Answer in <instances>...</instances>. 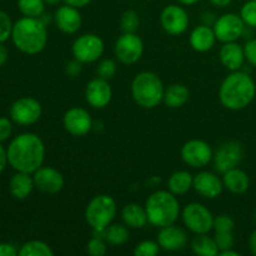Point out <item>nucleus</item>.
Listing matches in <instances>:
<instances>
[{
	"label": "nucleus",
	"mask_w": 256,
	"mask_h": 256,
	"mask_svg": "<svg viewBox=\"0 0 256 256\" xmlns=\"http://www.w3.org/2000/svg\"><path fill=\"white\" fill-rule=\"evenodd\" d=\"M190 45L192 49L198 52H206L214 48L216 36H215L214 29L209 25H199L192 32L189 38Z\"/></svg>",
	"instance_id": "22"
},
{
	"label": "nucleus",
	"mask_w": 256,
	"mask_h": 256,
	"mask_svg": "<svg viewBox=\"0 0 256 256\" xmlns=\"http://www.w3.org/2000/svg\"><path fill=\"white\" fill-rule=\"evenodd\" d=\"M115 56L122 64H135L144 52V42L136 32H124L114 46Z\"/></svg>",
	"instance_id": "9"
},
{
	"label": "nucleus",
	"mask_w": 256,
	"mask_h": 256,
	"mask_svg": "<svg viewBox=\"0 0 256 256\" xmlns=\"http://www.w3.org/2000/svg\"><path fill=\"white\" fill-rule=\"evenodd\" d=\"M20 12L28 18H40L45 12L44 0H18Z\"/></svg>",
	"instance_id": "31"
},
{
	"label": "nucleus",
	"mask_w": 256,
	"mask_h": 256,
	"mask_svg": "<svg viewBox=\"0 0 256 256\" xmlns=\"http://www.w3.org/2000/svg\"><path fill=\"white\" fill-rule=\"evenodd\" d=\"M105 239L98 236H92V239L89 240L86 246L88 254L92 256H104L108 252L106 242H104Z\"/></svg>",
	"instance_id": "37"
},
{
	"label": "nucleus",
	"mask_w": 256,
	"mask_h": 256,
	"mask_svg": "<svg viewBox=\"0 0 256 256\" xmlns=\"http://www.w3.org/2000/svg\"><path fill=\"white\" fill-rule=\"evenodd\" d=\"M194 176L186 170H179L170 175L168 180V189L174 195H184L192 188Z\"/></svg>",
	"instance_id": "27"
},
{
	"label": "nucleus",
	"mask_w": 256,
	"mask_h": 256,
	"mask_svg": "<svg viewBox=\"0 0 256 256\" xmlns=\"http://www.w3.org/2000/svg\"><path fill=\"white\" fill-rule=\"evenodd\" d=\"M178 2L182 5H194V4H196L199 0H178Z\"/></svg>",
	"instance_id": "50"
},
{
	"label": "nucleus",
	"mask_w": 256,
	"mask_h": 256,
	"mask_svg": "<svg viewBox=\"0 0 256 256\" xmlns=\"http://www.w3.org/2000/svg\"><path fill=\"white\" fill-rule=\"evenodd\" d=\"M82 72V62H78L76 59H74L72 62H68L66 65V74L70 78H76L79 76V74Z\"/></svg>",
	"instance_id": "42"
},
{
	"label": "nucleus",
	"mask_w": 256,
	"mask_h": 256,
	"mask_svg": "<svg viewBox=\"0 0 256 256\" xmlns=\"http://www.w3.org/2000/svg\"><path fill=\"white\" fill-rule=\"evenodd\" d=\"M192 252L199 256H216L219 255V249L214 238L208 236V234H196L192 240Z\"/></svg>",
	"instance_id": "28"
},
{
	"label": "nucleus",
	"mask_w": 256,
	"mask_h": 256,
	"mask_svg": "<svg viewBox=\"0 0 256 256\" xmlns=\"http://www.w3.org/2000/svg\"><path fill=\"white\" fill-rule=\"evenodd\" d=\"M18 254L19 252L12 245L5 244V242L0 244V256H16Z\"/></svg>",
	"instance_id": "43"
},
{
	"label": "nucleus",
	"mask_w": 256,
	"mask_h": 256,
	"mask_svg": "<svg viewBox=\"0 0 256 256\" xmlns=\"http://www.w3.org/2000/svg\"><path fill=\"white\" fill-rule=\"evenodd\" d=\"M222 64L232 72H236L242 68L245 60L244 49L236 42H224L219 52Z\"/></svg>",
	"instance_id": "21"
},
{
	"label": "nucleus",
	"mask_w": 256,
	"mask_h": 256,
	"mask_svg": "<svg viewBox=\"0 0 256 256\" xmlns=\"http://www.w3.org/2000/svg\"><path fill=\"white\" fill-rule=\"evenodd\" d=\"M254 219H255V222H256V210H255V212H254Z\"/></svg>",
	"instance_id": "52"
},
{
	"label": "nucleus",
	"mask_w": 256,
	"mask_h": 256,
	"mask_svg": "<svg viewBox=\"0 0 256 256\" xmlns=\"http://www.w3.org/2000/svg\"><path fill=\"white\" fill-rule=\"evenodd\" d=\"M129 238V229L122 224H110L105 230V240L114 246H122L126 244Z\"/></svg>",
	"instance_id": "29"
},
{
	"label": "nucleus",
	"mask_w": 256,
	"mask_h": 256,
	"mask_svg": "<svg viewBox=\"0 0 256 256\" xmlns=\"http://www.w3.org/2000/svg\"><path fill=\"white\" fill-rule=\"evenodd\" d=\"M256 86L252 76L244 72H232L228 75L219 89L220 102L229 110H242L252 104Z\"/></svg>",
	"instance_id": "2"
},
{
	"label": "nucleus",
	"mask_w": 256,
	"mask_h": 256,
	"mask_svg": "<svg viewBox=\"0 0 256 256\" xmlns=\"http://www.w3.org/2000/svg\"><path fill=\"white\" fill-rule=\"evenodd\" d=\"M6 162H8V154L5 152L4 148L0 145V174L4 172L5 166H6Z\"/></svg>",
	"instance_id": "45"
},
{
	"label": "nucleus",
	"mask_w": 256,
	"mask_h": 256,
	"mask_svg": "<svg viewBox=\"0 0 256 256\" xmlns=\"http://www.w3.org/2000/svg\"><path fill=\"white\" fill-rule=\"evenodd\" d=\"M222 175H224L222 176L224 188L232 194H244L249 189L250 179L244 170L234 168L228 170Z\"/></svg>",
	"instance_id": "23"
},
{
	"label": "nucleus",
	"mask_w": 256,
	"mask_h": 256,
	"mask_svg": "<svg viewBox=\"0 0 256 256\" xmlns=\"http://www.w3.org/2000/svg\"><path fill=\"white\" fill-rule=\"evenodd\" d=\"M249 248H250V252H252V254H254L256 256V229L252 232V234L250 235Z\"/></svg>",
	"instance_id": "46"
},
{
	"label": "nucleus",
	"mask_w": 256,
	"mask_h": 256,
	"mask_svg": "<svg viewBox=\"0 0 256 256\" xmlns=\"http://www.w3.org/2000/svg\"><path fill=\"white\" fill-rule=\"evenodd\" d=\"M120 25H122V30L124 32H136L140 25L139 15L132 10H128L122 15Z\"/></svg>",
	"instance_id": "32"
},
{
	"label": "nucleus",
	"mask_w": 256,
	"mask_h": 256,
	"mask_svg": "<svg viewBox=\"0 0 256 256\" xmlns=\"http://www.w3.org/2000/svg\"><path fill=\"white\" fill-rule=\"evenodd\" d=\"M212 150L204 140L192 139L185 142L182 148V158L189 166L199 169L204 168L212 160Z\"/></svg>",
	"instance_id": "12"
},
{
	"label": "nucleus",
	"mask_w": 256,
	"mask_h": 256,
	"mask_svg": "<svg viewBox=\"0 0 256 256\" xmlns=\"http://www.w3.org/2000/svg\"><path fill=\"white\" fill-rule=\"evenodd\" d=\"M44 2H45V4L56 5V4H59V2H62V0H44Z\"/></svg>",
	"instance_id": "51"
},
{
	"label": "nucleus",
	"mask_w": 256,
	"mask_h": 256,
	"mask_svg": "<svg viewBox=\"0 0 256 256\" xmlns=\"http://www.w3.org/2000/svg\"><path fill=\"white\" fill-rule=\"evenodd\" d=\"M160 245L158 242H152V240H144V242H139L136 246L134 248V255L136 256H155L159 254Z\"/></svg>",
	"instance_id": "33"
},
{
	"label": "nucleus",
	"mask_w": 256,
	"mask_h": 256,
	"mask_svg": "<svg viewBox=\"0 0 256 256\" xmlns=\"http://www.w3.org/2000/svg\"><path fill=\"white\" fill-rule=\"evenodd\" d=\"M64 129L72 136H85L92 128V119L84 108H72L62 118Z\"/></svg>",
	"instance_id": "15"
},
{
	"label": "nucleus",
	"mask_w": 256,
	"mask_h": 256,
	"mask_svg": "<svg viewBox=\"0 0 256 256\" xmlns=\"http://www.w3.org/2000/svg\"><path fill=\"white\" fill-rule=\"evenodd\" d=\"M112 98V90L109 82L102 78H95L90 80L85 89V99L88 104L94 109H104L110 104Z\"/></svg>",
	"instance_id": "17"
},
{
	"label": "nucleus",
	"mask_w": 256,
	"mask_h": 256,
	"mask_svg": "<svg viewBox=\"0 0 256 256\" xmlns=\"http://www.w3.org/2000/svg\"><path fill=\"white\" fill-rule=\"evenodd\" d=\"M182 219L185 226L195 235L208 234L214 229V215L205 205L199 202L188 204L182 209Z\"/></svg>",
	"instance_id": "7"
},
{
	"label": "nucleus",
	"mask_w": 256,
	"mask_h": 256,
	"mask_svg": "<svg viewBox=\"0 0 256 256\" xmlns=\"http://www.w3.org/2000/svg\"><path fill=\"white\" fill-rule=\"evenodd\" d=\"M54 22L58 29L65 34H75L82 28V19L79 9L65 4L55 12Z\"/></svg>",
	"instance_id": "20"
},
{
	"label": "nucleus",
	"mask_w": 256,
	"mask_h": 256,
	"mask_svg": "<svg viewBox=\"0 0 256 256\" xmlns=\"http://www.w3.org/2000/svg\"><path fill=\"white\" fill-rule=\"evenodd\" d=\"M235 229V222L230 215L222 214L214 218V230L216 232H232Z\"/></svg>",
	"instance_id": "35"
},
{
	"label": "nucleus",
	"mask_w": 256,
	"mask_h": 256,
	"mask_svg": "<svg viewBox=\"0 0 256 256\" xmlns=\"http://www.w3.org/2000/svg\"><path fill=\"white\" fill-rule=\"evenodd\" d=\"M190 92L185 85L182 84H172L168 89H165L164 92V104L172 109H178L182 108V105L186 104L189 100Z\"/></svg>",
	"instance_id": "26"
},
{
	"label": "nucleus",
	"mask_w": 256,
	"mask_h": 256,
	"mask_svg": "<svg viewBox=\"0 0 256 256\" xmlns=\"http://www.w3.org/2000/svg\"><path fill=\"white\" fill-rule=\"evenodd\" d=\"M156 242L165 252H180L186 248L188 235L182 228L172 224L160 229Z\"/></svg>",
	"instance_id": "19"
},
{
	"label": "nucleus",
	"mask_w": 256,
	"mask_h": 256,
	"mask_svg": "<svg viewBox=\"0 0 256 256\" xmlns=\"http://www.w3.org/2000/svg\"><path fill=\"white\" fill-rule=\"evenodd\" d=\"M214 240L216 242L219 252L232 249L235 245V238L232 235V232H216L214 236Z\"/></svg>",
	"instance_id": "38"
},
{
	"label": "nucleus",
	"mask_w": 256,
	"mask_h": 256,
	"mask_svg": "<svg viewBox=\"0 0 256 256\" xmlns=\"http://www.w3.org/2000/svg\"><path fill=\"white\" fill-rule=\"evenodd\" d=\"M116 202L114 198L100 194L92 198L85 209V220L92 230H104L116 216Z\"/></svg>",
	"instance_id": "6"
},
{
	"label": "nucleus",
	"mask_w": 256,
	"mask_h": 256,
	"mask_svg": "<svg viewBox=\"0 0 256 256\" xmlns=\"http://www.w3.org/2000/svg\"><path fill=\"white\" fill-rule=\"evenodd\" d=\"M164 84L155 72H139L132 82V98L135 102L144 109H154L159 106L164 99Z\"/></svg>",
	"instance_id": "5"
},
{
	"label": "nucleus",
	"mask_w": 256,
	"mask_h": 256,
	"mask_svg": "<svg viewBox=\"0 0 256 256\" xmlns=\"http://www.w3.org/2000/svg\"><path fill=\"white\" fill-rule=\"evenodd\" d=\"M34 184L39 192L55 195L64 188L65 180L62 172L52 166H42L34 172Z\"/></svg>",
	"instance_id": "16"
},
{
	"label": "nucleus",
	"mask_w": 256,
	"mask_h": 256,
	"mask_svg": "<svg viewBox=\"0 0 256 256\" xmlns=\"http://www.w3.org/2000/svg\"><path fill=\"white\" fill-rule=\"evenodd\" d=\"M12 132V125L6 118H0V142L9 139Z\"/></svg>",
	"instance_id": "41"
},
{
	"label": "nucleus",
	"mask_w": 256,
	"mask_h": 256,
	"mask_svg": "<svg viewBox=\"0 0 256 256\" xmlns=\"http://www.w3.org/2000/svg\"><path fill=\"white\" fill-rule=\"evenodd\" d=\"M42 105L34 98L24 96L18 99L10 108V116L16 124L28 126L32 125L42 116Z\"/></svg>",
	"instance_id": "11"
},
{
	"label": "nucleus",
	"mask_w": 256,
	"mask_h": 256,
	"mask_svg": "<svg viewBox=\"0 0 256 256\" xmlns=\"http://www.w3.org/2000/svg\"><path fill=\"white\" fill-rule=\"evenodd\" d=\"M245 59L252 65L256 66V39H252L245 44L244 46Z\"/></svg>",
	"instance_id": "40"
},
{
	"label": "nucleus",
	"mask_w": 256,
	"mask_h": 256,
	"mask_svg": "<svg viewBox=\"0 0 256 256\" xmlns=\"http://www.w3.org/2000/svg\"><path fill=\"white\" fill-rule=\"evenodd\" d=\"M6 60H8V50L0 42V66H2V65L5 64Z\"/></svg>",
	"instance_id": "47"
},
{
	"label": "nucleus",
	"mask_w": 256,
	"mask_h": 256,
	"mask_svg": "<svg viewBox=\"0 0 256 256\" xmlns=\"http://www.w3.org/2000/svg\"><path fill=\"white\" fill-rule=\"evenodd\" d=\"M35 188L34 178L30 176V174L22 172H18L10 179L9 190L10 194L18 200H24L32 194V189Z\"/></svg>",
	"instance_id": "24"
},
{
	"label": "nucleus",
	"mask_w": 256,
	"mask_h": 256,
	"mask_svg": "<svg viewBox=\"0 0 256 256\" xmlns=\"http://www.w3.org/2000/svg\"><path fill=\"white\" fill-rule=\"evenodd\" d=\"M122 219L124 224L132 229H142L149 222L145 206H142L136 202H132L122 208Z\"/></svg>",
	"instance_id": "25"
},
{
	"label": "nucleus",
	"mask_w": 256,
	"mask_h": 256,
	"mask_svg": "<svg viewBox=\"0 0 256 256\" xmlns=\"http://www.w3.org/2000/svg\"><path fill=\"white\" fill-rule=\"evenodd\" d=\"M65 4L70 5V6L78 8V9H82V8H85L86 5H89L92 0H62Z\"/></svg>",
	"instance_id": "44"
},
{
	"label": "nucleus",
	"mask_w": 256,
	"mask_h": 256,
	"mask_svg": "<svg viewBox=\"0 0 256 256\" xmlns=\"http://www.w3.org/2000/svg\"><path fill=\"white\" fill-rule=\"evenodd\" d=\"M220 256H240V254L238 252H234L232 249L225 250V252H219Z\"/></svg>",
	"instance_id": "49"
},
{
	"label": "nucleus",
	"mask_w": 256,
	"mask_h": 256,
	"mask_svg": "<svg viewBox=\"0 0 256 256\" xmlns=\"http://www.w3.org/2000/svg\"><path fill=\"white\" fill-rule=\"evenodd\" d=\"M148 222L155 228L169 226L175 224L180 215V204L176 195L169 190H159L148 198L145 202Z\"/></svg>",
	"instance_id": "4"
},
{
	"label": "nucleus",
	"mask_w": 256,
	"mask_h": 256,
	"mask_svg": "<svg viewBox=\"0 0 256 256\" xmlns=\"http://www.w3.org/2000/svg\"><path fill=\"white\" fill-rule=\"evenodd\" d=\"M72 52L74 59L82 64L95 62L104 52V42L95 34H84L72 42Z\"/></svg>",
	"instance_id": "8"
},
{
	"label": "nucleus",
	"mask_w": 256,
	"mask_h": 256,
	"mask_svg": "<svg viewBox=\"0 0 256 256\" xmlns=\"http://www.w3.org/2000/svg\"><path fill=\"white\" fill-rule=\"evenodd\" d=\"M116 62L112 59H104L98 65V75L99 78H102L105 80H110L115 74H116Z\"/></svg>",
	"instance_id": "36"
},
{
	"label": "nucleus",
	"mask_w": 256,
	"mask_h": 256,
	"mask_svg": "<svg viewBox=\"0 0 256 256\" xmlns=\"http://www.w3.org/2000/svg\"><path fill=\"white\" fill-rule=\"evenodd\" d=\"M214 32L216 40L224 42H236L244 35L245 22L242 16L234 12H228L218 18L214 22Z\"/></svg>",
	"instance_id": "10"
},
{
	"label": "nucleus",
	"mask_w": 256,
	"mask_h": 256,
	"mask_svg": "<svg viewBox=\"0 0 256 256\" xmlns=\"http://www.w3.org/2000/svg\"><path fill=\"white\" fill-rule=\"evenodd\" d=\"M8 162L16 172L34 174L42 166L45 159V145L32 132L20 134L10 142L6 150Z\"/></svg>",
	"instance_id": "1"
},
{
	"label": "nucleus",
	"mask_w": 256,
	"mask_h": 256,
	"mask_svg": "<svg viewBox=\"0 0 256 256\" xmlns=\"http://www.w3.org/2000/svg\"><path fill=\"white\" fill-rule=\"evenodd\" d=\"M192 189L202 198L215 199L224 190V182L216 174L210 172H200L192 180Z\"/></svg>",
	"instance_id": "18"
},
{
	"label": "nucleus",
	"mask_w": 256,
	"mask_h": 256,
	"mask_svg": "<svg viewBox=\"0 0 256 256\" xmlns=\"http://www.w3.org/2000/svg\"><path fill=\"white\" fill-rule=\"evenodd\" d=\"M12 22L9 15L5 12L0 10V42H4L12 36Z\"/></svg>",
	"instance_id": "39"
},
{
	"label": "nucleus",
	"mask_w": 256,
	"mask_h": 256,
	"mask_svg": "<svg viewBox=\"0 0 256 256\" xmlns=\"http://www.w3.org/2000/svg\"><path fill=\"white\" fill-rule=\"evenodd\" d=\"M20 256H52L54 252L52 248L44 242L39 240H32V242H25L19 250Z\"/></svg>",
	"instance_id": "30"
},
{
	"label": "nucleus",
	"mask_w": 256,
	"mask_h": 256,
	"mask_svg": "<svg viewBox=\"0 0 256 256\" xmlns=\"http://www.w3.org/2000/svg\"><path fill=\"white\" fill-rule=\"evenodd\" d=\"M240 16L245 25L250 28H256V0H250L242 5L240 10Z\"/></svg>",
	"instance_id": "34"
},
{
	"label": "nucleus",
	"mask_w": 256,
	"mask_h": 256,
	"mask_svg": "<svg viewBox=\"0 0 256 256\" xmlns=\"http://www.w3.org/2000/svg\"><path fill=\"white\" fill-rule=\"evenodd\" d=\"M242 158H244V150L239 142H224L212 156L215 170L224 174L228 170L238 168V165L242 162Z\"/></svg>",
	"instance_id": "13"
},
{
	"label": "nucleus",
	"mask_w": 256,
	"mask_h": 256,
	"mask_svg": "<svg viewBox=\"0 0 256 256\" xmlns=\"http://www.w3.org/2000/svg\"><path fill=\"white\" fill-rule=\"evenodd\" d=\"M209 2L218 8H225L228 6L232 0H209Z\"/></svg>",
	"instance_id": "48"
},
{
	"label": "nucleus",
	"mask_w": 256,
	"mask_h": 256,
	"mask_svg": "<svg viewBox=\"0 0 256 256\" xmlns=\"http://www.w3.org/2000/svg\"><path fill=\"white\" fill-rule=\"evenodd\" d=\"M162 26L168 34L180 35L189 28V15L184 8L179 5H168L160 14Z\"/></svg>",
	"instance_id": "14"
},
{
	"label": "nucleus",
	"mask_w": 256,
	"mask_h": 256,
	"mask_svg": "<svg viewBox=\"0 0 256 256\" xmlns=\"http://www.w3.org/2000/svg\"><path fill=\"white\" fill-rule=\"evenodd\" d=\"M12 38L15 46L24 54H39L46 46V25L39 18L24 16L12 26Z\"/></svg>",
	"instance_id": "3"
}]
</instances>
